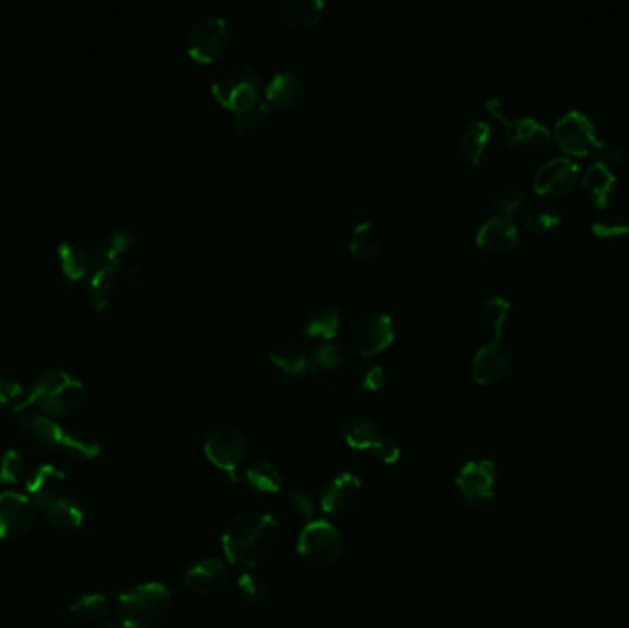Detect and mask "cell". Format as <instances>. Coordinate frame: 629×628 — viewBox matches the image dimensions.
I'll return each instance as SVG.
<instances>
[{
  "mask_svg": "<svg viewBox=\"0 0 629 628\" xmlns=\"http://www.w3.org/2000/svg\"><path fill=\"white\" fill-rule=\"evenodd\" d=\"M280 525L265 512H243L229 520L221 533V547L230 564L254 568L271 557L280 544Z\"/></svg>",
  "mask_w": 629,
  "mask_h": 628,
  "instance_id": "obj_1",
  "label": "cell"
},
{
  "mask_svg": "<svg viewBox=\"0 0 629 628\" xmlns=\"http://www.w3.org/2000/svg\"><path fill=\"white\" fill-rule=\"evenodd\" d=\"M30 406L43 413L46 417L69 419L81 413L89 395L78 376L61 369L46 367L35 374L32 384L28 387Z\"/></svg>",
  "mask_w": 629,
  "mask_h": 628,
  "instance_id": "obj_2",
  "label": "cell"
},
{
  "mask_svg": "<svg viewBox=\"0 0 629 628\" xmlns=\"http://www.w3.org/2000/svg\"><path fill=\"white\" fill-rule=\"evenodd\" d=\"M214 98L230 113H243L262 102L264 83L258 70L245 59L221 61L210 80Z\"/></svg>",
  "mask_w": 629,
  "mask_h": 628,
  "instance_id": "obj_3",
  "label": "cell"
},
{
  "mask_svg": "<svg viewBox=\"0 0 629 628\" xmlns=\"http://www.w3.org/2000/svg\"><path fill=\"white\" fill-rule=\"evenodd\" d=\"M172 608V592L161 582H146L120 594L116 616L124 628H162Z\"/></svg>",
  "mask_w": 629,
  "mask_h": 628,
  "instance_id": "obj_4",
  "label": "cell"
},
{
  "mask_svg": "<svg viewBox=\"0 0 629 628\" xmlns=\"http://www.w3.org/2000/svg\"><path fill=\"white\" fill-rule=\"evenodd\" d=\"M486 109L506 128V142L514 152L534 157L549 148L552 131L534 117H515L501 98H490Z\"/></svg>",
  "mask_w": 629,
  "mask_h": 628,
  "instance_id": "obj_5",
  "label": "cell"
},
{
  "mask_svg": "<svg viewBox=\"0 0 629 628\" xmlns=\"http://www.w3.org/2000/svg\"><path fill=\"white\" fill-rule=\"evenodd\" d=\"M341 435L354 452L372 455L383 465H396L401 459L400 444L390 437L378 422L366 415H352L344 420Z\"/></svg>",
  "mask_w": 629,
  "mask_h": 628,
  "instance_id": "obj_6",
  "label": "cell"
},
{
  "mask_svg": "<svg viewBox=\"0 0 629 628\" xmlns=\"http://www.w3.org/2000/svg\"><path fill=\"white\" fill-rule=\"evenodd\" d=\"M309 374L326 391H343L357 376L354 356L337 341L322 343L309 356Z\"/></svg>",
  "mask_w": 629,
  "mask_h": 628,
  "instance_id": "obj_7",
  "label": "cell"
},
{
  "mask_svg": "<svg viewBox=\"0 0 629 628\" xmlns=\"http://www.w3.org/2000/svg\"><path fill=\"white\" fill-rule=\"evenodd\" d=\"M346 540L337 525L326 520H313L298 535L297 553L313 568H330L343 559Z\"/></svg>",
  "mask_w": 629,
  "mask_h": 628,
  "instance_id": "obj_8",
  "label": "cell"
},
{
  "mask_svg": "<svg viewBox=\"0 0 629 628\" xmlns=\"http://www.w3.org/2000/svg\"><path fill=\"white\" fill-rule=\"evenodd\" d=\"M203 452L210 465L225 474H234L249 455V441L236 424L218 420L206 428Z\"/></svg>",
  "mask_w": 629,
  "mask_h": 628,
  "instance_id": "obj_9",
  "label": "cell"
},
{
  "mask_svg": "<svg viewBox=\"0 0 629 628\" xmlns=\"http://www.w3.org/2000/svg\"><path fill=\"white\" fill-rule=\"evenodd\" d=\"M186 52L197 63H214L227 54L229 23L216 13H203L186 30Z\"/></svg>",
  "mask_w": 629,
  "mask_h": 628,
  "instance_id": "obj_10",
  "label": "cell"
},
{
  "mask_svg": "<svg viewBox=\"0 0 629 628\" xmlns=\"http://www.w3.org/2000/svg\"><path fill=\"white\" fill-rule=\"evenodd\" d=\"M497 483L499 476L492 461L475 459L458 470L455 477V492L458 500L469 509H481L493 500Z\"/></svg>",
  "mask_w": 629,
  "mask_h": 628,
  "instance_id": "obj_11",
  "label": "cell"
},
{
  "mask_svg": "<svg viewBox=\"0 0 629 628\" xmlns=\"http://www.w3.org/2000/svg\"><path fill=\"white\" fill-rule=\"evenodd\" d=\"M17 439L24 450L34 457H50L61 448L65 430L43 413H26L15 417Z\"/></svg>",
  "mask_w": 629,
  "mask_h": 628,
  "instance_id": "obj_12",
  "label": "cell"
},
{
  "mask_svg": "<svg viewBox=\"0 0 629 628\" xmlns=\"http://www.w3.org/2000/svg\"><path fill=\"white\" fill-rule=\"evenodd\" d=\"M350 341L354 349L365 356H378L394 341V321L389 314L368 308L355 315L350 325Z\"/></svg>",
  "mask_w": 629,
  "mask_h": 628,
  "instance_id": "obj_13",
  "label": "cell"
},
{
  "mask_svg": "<svg viewBox=\"0 0 629 628\" xmlns=\"http://www.w3.org/2000/svg\"><path fill=\"white\" fill-rule=\"evenodd\" d=\"M554 137L563 152L576 157L591 155L598 142L593 118L580 109H571L558 118L554 126Z\"/></svg>",
  "mask_w": 629,
  "mask_h": 628,
  "instance_id": "obj_14",
  "label": "cell"
},
{
  "mask_svg": "<svg viewBox=\"0 0 629 628\" xmlns=\"http://www.w3.org/2000/svg\"><path fill=\"white\" fill-rule=\"evenodd\" d=\"M514 363L515 354L512 347L501 338H493L475 352L471 360V374L477 384H499L512 373Z\"/></svg>",
  "mask_w": 629,
  "mask_h": 628,
  "instance_id": "obj_15",
  "label": "cell"
},
{
  "mask_svg": "<svg viewBox=\"0 0 629 628\" xmlns=\"http://www.w3.org/2000/svg\"><path fill=\"white\" fill-rule=\"evenodd\" d=\"M363 494L365 490L361 479L350 472H343L326 483L319 498V507L330 518H348L361 507Z\"/></svg>",
  "mask_w": 629,
  "mask_h": 628,
  "instance_id": "obj_16",
  "label": "cell"
},
{
  "mask_svg": "<svg viewBox=\"0 0 629 628\" xmlns=\"http://www.w3.org/2000/svg\"><path fill=\"white\" fill-rule=\"evenodd\" d=\"M580 181V166L571 157L561 155L554 157L545 164H541L534 174V188L541 196L550 198H565Z\"/></svg>",
  "mask_w": 629,
  "mask_h": 628,
  "instance_id": "obj_17",
  "label": "cell"
},
{
  "mask_svg": "<svg viewBox=\"0 0 629 628\" xmlns=\"http://www.w3.org/2000/svg\"><path fill=\"white\" fill-rule=\"evenodd\" d=\"M499 152V135L488 120H475L460 131L457 153L469 164L492 161Z\"/></svg>",
  "mask_w": 629,
  "mask_h": 628,
  "instance_id": "obj_18",
  "label": "cell"
},
{
  "mask_svg": "<svg viewBox=\"0 0 629 628\" xmlns=\"http://www.w3.org/2000/svg\"><path fill=\"white\" fill-rule=\"evenodd\" d=\"M34 501L24 494H0V538L19 540L32 529L35 522Z\"/></svg>",
  "mask_w": 629,
  "mask_h": 628,
  "instance_id": "obj_19",
  "label": "cell"
},
{
  "mask_svg": "<svg viewBox=\"0 0 629 628\" xmlns=\"http://www.w3.org/2000/svg\"><path fill=\"white\" fill-rule=\"evenodd\" d=\"M308 96V83L291 70H278L264 89V100L275 111H295L306 104Z\"/></svg>",
  "mask_w": 629,
  "mask_h": 628,
  "instance_id": "obj_20",
  "label": "cell"
},
{
  "mask_svg": "<svg viewBox=\"0 0 629 628\" xmlns=\"http://www.w3.org/2000/svg\"><path fill=\"white\" fill-rule=\"evenodd\" d=\"M184 588L197 597H212L229 584V568L223 560L203 559L184 573Z\"/></svg>",
  "mask_w": 629,
  "mask_h": 628,
  "instance_id": "obj_21",
  "label": "cell"
},
{
  "mask_svg": "<svg viewBox=\"0 0 629 628\" xmlns=\"http://www.w3.org/2000/svg\"><path fill=\"white\" fill-rule=\"evenodd\" d=\"M140 236L129 225H118L98 240L94 247V266L96 268L116 269L124 260L127 253L138 244Z\"/></svg>",
  "mask_w": 629,
  "mask_h": 628,
  "instance_id": "obj_22",
  "label": "cell"
},
{
  "mask_svg": "<svg viewBox=\"0 0 629 628\" xmlns=\"http://www.w3.org/2000/svg\"><path fill=\"white\" fill-rule=\"evenodd\" d=\"M28 498L34 501L37 509L50 507L52 503L63 500L67 492V476L52 465L39 466L26 481Z\"/></svg>",
  "mask_w": 629,
  "mask_h": 628,
  "instance_id": "obj_23",
  "label": "cell"
},
{
  "mask_svg": "<svg viewBox=\"0 0 629 628\" xmlns=\"http://www.w3.org/2000/svg\"><path fill=\"white\" fill-rule=\"evenodd\" d=\"M519 238L521 234L514 218L501 216V214H493L492 218L482 221L475 236L477 245L481 249L499 253V255L512 251L515 245L519 244Z\"/></svg>",
  "mask_w": 629,
  "mask_h": 628,
  "instance_id": "obj_24",
  "label": "cell"
},
{
  "mask_svg": "<svg viewBox=\"0 0 629 628\" xmlns=\"http://www.w3.org/2000/svg\"><path fill=\"white\" fill-rule=\"evenodd\" d=\"M582 187L596 207H609L618 194V177L609 166L593 163L582 175Z\"/></svg>",
  "mask_w": 629,
  "mask_h": 628,
  "instance_id": "obj_25",
  "label": "cell"
},
{
  "mask_svg": "<svg viewBox=\"0 0 629 628\" xmlns=\"http://www.w3.org/2000/svg\"><path fill=\"white\" fill-rule=\"evenodd\" d=\"M278 17L291 28H311L319 23L326 10L322 0H276Z\"/></svg>",
  "mask_w": 629,
  "mask_h": 628,
  "instance_id": "obj_26",
  "label": "cell"
},
{
  "mask_svg": "<svg viewBox=\"0 0 629 628\" xmlns=\"http://www.w3.org/2000/svg\"><path fill=\"white\" fill-rule=\"evenodd\" d=\"M309 356L306 347L297 338H282L269 349V360L276 367L291 376H304L309 373Z\"/></svg>",
  "mask_w": 629,
  "mask_h": 628,
  "instance_id": "obj_27",
  "label": "cell"
},
{
  "mask_svg": "<svg viewBox=\"0 0 629 628\" xmlns=\"http://www.w3.org/2000/svg\"><path fill=\"white\" fill-rule=\"evenodd\" d=\"M383 245H385V238L378 225L372 221H361L355 225L354 231L350 234L348 249L354 260L368 264L381 255Z\"/></svg>",
  "mask_w": 629,
  "mask_h": 628,
  "instance_id": "obj_28",
  "label": "cell"
},
{
  "mask_svg": "<svg viewBox=\"0 0 629 628\" xmlns=\"http://www.w3.org/2000/svg\"><path fill=\"white\" fill-rule=\"evenodd\" d=\"M58 256L61 271L70 280L83 279L94 266V255L78 240H63L58 245Z\"/></svg>",
  "mask_w": 629,
  "mask_h": 628,
  "instance_id": "obj_29",
  "label": "cell"
},
{
  "mask_svg": "<svg viewBox=\"0 0 629 628\" xmlns=\"http://www.w3.org/2000/svg\"><path fill=\"white\" fill-rule=\"evenodd\" d=\"M273 107L262 100L256 107L243 113H232L229 120L230 133L234 137H245L252 133H260L267 128H271V118H273Z\"/></svg>",
  "mask_w": 629,
  "mask_h": 628,
  "instance_id": "obj_30",
  "label": "cell"
},
{
  "mask_svg": "<svg viewBox=\"0 0 629 628\" xmlns=\"http://www.w3.org/2000/svg\"><path fill=\"white\" fill-rule=\"evenodd\" d=\"M525 203V188L514 179H503L493 185L490 190V207L495 214L514 218Z\"/></svg>",
  "mask_w": 629,
  "mask_h": 628,
  "instance_id": "obj_31",
  "label": "cell"
},
{
  "mask_svg": "<svg viewBox=\"0 0 629 628\" xmlns=\"http://www.w3.org/2000/svg\"><path fill=\"white\" fill-rule=\"evenodd\" d=\"M245 483L258 494H278L284 489V474L271 461H256L245 470Z\"/></svg>",
  "mask_w": 629,
  "mask_h": 628,
  "instance_id": "obj_32",
  "label": "cell"
},
{
  "mask_svg": "<svg viewBox=\"0 0 629 628\" xmlns=\"http://www.w3.org/2000/svg\"><path fill=\"white\" fill-rule=\"evenodd\" d=\"M45 514L48 524L58 535H72L83 524V512L80 507L67 498L46 507Z\"/></svg>",
  "mask_w": 629,
  "mask_h": 628,
  "instance_id": "obj_33",
  "label": "cell"
},
{
  "mask_svg": "<svg viewBox=\"0 0 629 628\" xmlns=\"http://www.w3.org/2000/svg\"><path fill=\"white\" fill-rule=\"evenodd\" d=\"M339 330H341V312L333 304L322 306L321 310L311 315L304 325V334L308 338L322 339L324 343L337 338Z\"/></svg>",
  "mask_w": 629,
  "mask_h": 628,
  "instance_id": "obj_34",
  "label": "cell"
},
{
  "mask_svg": "<svg viewBox=\"0 0 629 628\" xmlns=\"http://www.w3.org/2000/svg\"><path fill=\"white\" fill-rule=\"evenodd\" d=\"M116 269L96 268L89 282V299L96 310H103L113 303L118 295Z\"/></svg>",
  "mask_w": 629,
  "mask_h": 628,
  "instance_id": "obj_35",
  "label": "cell"
},
{
  "mask_svg": "<svg viewBox=\"0 0 629 628\" xmlns=\"http://www.w3.org/2000/svg\"><path fill=\"white\" fill-rule=\"evenodd\" d=\"M59 452L72 461H92L100 455V442L87 431H65Z\"/></svg>",
  "mask_w": 629,
  "mask_h": 628,
  "instance_id": "obj_36",
  "label": "cell"
},
{
  "mask_svg": "<svg viewBox=\"0 0 629 628\" xmlns=\"http://www.w3.org/2000/svg\"><path fill=\"white\" fill-rule=\"evenodd\" d=\"M30 408V393L15 378H0V411L10 415H21Z\"/></svg>",
  "mask_w": 629,
  "mask_h": 628,
  "instance_id": "obj_37",
  "label": "cell"
},
{
  "mask_svg": "<svg viewBox=\"0 0 629 628\" xmlns=\"http://www.w3.org/2000/svg\"><path fill=\"white\" fill-rule=\"evenodd\" d=\"M512 303L503 295H492L482 306V325L490 330L495 338H501L504 326L508 323Z\"/></svg>",
  "mask_w": 629,
  "mask_h": 628,
  "instance_id": "obj_38",
  "label": "cell"
},
{
  "mask_svg": "<svg viewBox=\"0 0 629 628\" xmlns=\"http://www.w3.org/2000/svg\"><path fill=\"white\" fill-rule=\"evenodd\" d=\"M109 612V601L103 594L81 595L76 603L70 605V614L85 625H96Z\"/></svg>",
  "mask_w": 629,
  "mask_h": 628,
  "instance_id": "obj_39",
  "label": "cell"
},
{
  "mask_svg": "<svg viewBox=\"0 0 629 628\" xmlns=\"http://www.w3.org/2000/svg\"><path fill=\"white\" fill-rule=\"evenodd\" d=\"M591 229L598 238L613 240L629 234V214L624 210H607L591 223Z\"/></svg>",
  "mask_w": 629,
  "mask_h": 628,
  "instance_id": "obj_40",
  "label": "cell"
},
{
  "mask_svg": "<svg viewBox=\"0 0 629 628\" xmlns=\"http://www.w3.org/2000/svg\"><path fill=\"white\" fill-rule=\"evenodd\" d=\"M523 221L530 233L547 234L556 229L561 223L560 212L556 210L541 207V205H532L528 209L523 210Z\"/></svg>",
  "mask_w": 629,
  "mask_h": 628,
  "instance_id": "obj_41",
  "label": "cell"
},
{
  "mask_svg": "<svg viewBox=\"0 0 629 628\" xmlns=\"http://www.w3.org/2000/svg\"><path fill=\"white\" fill-rule=\"evenodd\" d=\"M238 592L243 601L251 605H260L269 595V582L258 571H245L238 579Z\"/></svg>",
  "mask_w": 629,
  "mask_h": 628,
  "instance_id": "obj_42",
  "label": "cell"
},
{
  "mask_svg": "<svg viewBox=\"0 0 629 628\" xmlns=\"http://www.w3.org/2000/svg\"><path fill=\"white\" fill-rule=\"evenodd\" d=\"M26 474L23 454L17 450H6L0 455V483L4 485H15L23 479Z\"/></svg>",
  "mask_w": 629,
  "mask_h": 628,
  "instance_id": "obj_43",
  "label": "cell"
},
{
  "mask_svg": "<svg viewBox=\"0 0 629 628\" xmlns=\"http://www.w3.org/2000/svg\"><path fill=\"white\" fill-rule=\"evenodd\" d=\"M596 159V163L606 164V166H622L628 161V152L611 139H598L595 150L591 153Z\"/></svg>",
  "mask_w": 629,
  "mask_h": 628,
  "instance_id": "obj_44",
  "label": "cell"
},
{
  "mask_svg": "<svg viewBox=\"0 0 629 628\" xmlns=\"http://www.w3.org/2000/svg\"><path fill=\"white\" fill-rule=\"evenodd\" d=\"M387 384H389L387 371L381 365H368L359 374V385L368 393H379L387 387Z\"/></svg>",
  "mask_w": 629,
  "mask_h": 628,
  "instance_id": "obj_45",
  "label": "cell"
},
{
  "mask_svg": "<svg viewBox=\"0 0 629 628\" xmlns=\"http://www.w3.org/2000/svg\"><path fill=\"white\" fill-rule=\"evenodd\" d=\"M289 509L291 512L306 522H313V514H315V500L311 498V494L306 490H297L289 496Z\"/></svg>",
  "mask_w": 629,
  "mask_h": 628,
  "instance_id": "obj_46",
  "label": "cell"
},
{
  "mask_svg": "<svg viewBox=\"0 0 629 628\" xmlns=\"http://www.w3.org/2000/svg\"><path fill=\"white\" fill-rule=\"evenodd\" d=\"M126 282L131 290H142L144 284H146V269H144V266L138 264V262L131 264L126 271Z\"/></svg>",
  "mask_w": 629,
  "mask_h": 628,
  "instance_id": "obj_47",
  "label": "cell"
},
{
  "mask_svg": "<svg viewBox=\"0 0 629 628\" xmlns=\"http://www.w3.org/2000/svg\"><path fill=\"white\" fill-rule=\"evenodd\" d=\"M102 628H124L120 623H105Z\"/></svg>",
  "mask_w": 629,
  "mask_h": 628,
  "instance_id": "obj_48",
  "label": "cell"
}]
</instances>
